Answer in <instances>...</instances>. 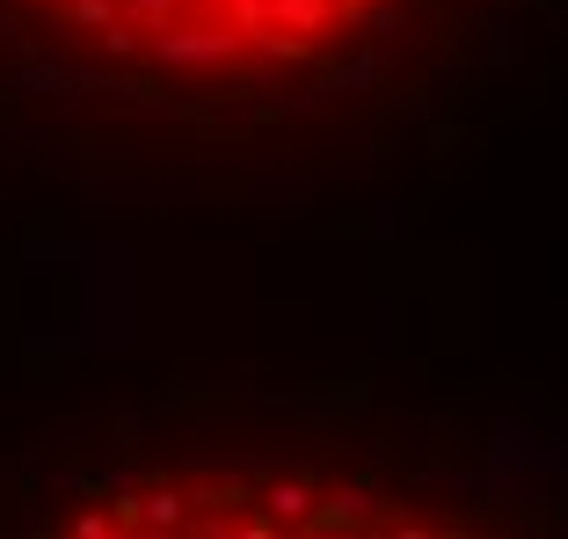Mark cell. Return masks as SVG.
<instances>
[{
    "mask_svg": "<svg viewBox=\"0 0 568 539\" xmlns=\"http://www.w3.org/2000/svg\"><path fill=\"white\" fill-rule=\"evenodd\" d=\"M568 0H0V161L73 212L343 220L488 146Z\"/></svg>",
    "mask_w": 568,
    "mask_h": 539,
    "instance_id": "6da1fadb",
    "label": "cell"
},
{
    "mask_svg": "<svg viewBox=\"0 0 568 539\" xmlns=\"http://www.w3.org/2000/svg\"><path fill=\"white\" fill-rule=\"evenodd\" d=\"M0 539H568V445L379 372H161L0 438Z\"/></svg>",
    "mask_w": 568,
    "mask_h": 539,
    "instance_id": "7a4b0ae2",
    "label": "cell"
}]
</instances>
